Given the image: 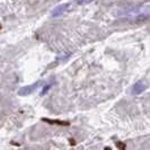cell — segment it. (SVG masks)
<instances>
[{
	"label": "cell",
	"instance_id": "1",
	"mask_svg": "<svg viewBox=\"0 0 150 150\" xmlns=\"http://www.w3.org/2000/svg\"><path fill=\"white\" fill-rule=\"evenodd\" d=\"M119 17L129 22H141L150 18V5L142 7L128 8L119 14Z\"/></svg>",
	"mask_w": 150,
	"mask_h": 150
},
{
	"label": "cell",
	"instance_id": "2",
	"mask_svg": "<svg viewBox=\"0 0 150 150\" xmlns=\"http://www.w3.org/2000/svg\"><path fill=\"white\" fill-rule=\"evenodd\" d=\"M41 83H42V81H41V80H38V81H36V83H33V85L26 86V87H23V88H21V89H19L18 94H19L21 96H27V95L32 94V93L36 89V88H38Z\"/></svg>",
	"mask_w": 150,
	"mask_h": 150
},
{
	"label": "cell",
	"instance_id": "3",
	"mask_svg": "<svg viewBox=\"0 0 150 150\" xmlns=\"http://www.w3.org/2000/svg\"><path fill=\"white\" fill-rule=\"evenodd\" d=\"M42 121L45 122V123H47V124H51V125H59V127H69L70 125L69 121L54 120V119H46V117H43Z\"/></svg>",
	"mask_w": 150,
	"mask_h": 150
},
{
	"label": "cell",
	"instance_id": "4",
	"mask_svg": "<svg viewBox=\"0 0 150 150\" xmlns=\"http://www.w3.org/2000/svg\"><path fill=\"white\" fill-rule=\"evenodd\" d=\"M147 88V83H144L143 80H139L134 83L133 88H132V93L134 95H138V94H141L143 90Z\"/></svg>",
	"mask_w": 150,
	"mask_h": 150
},
{
	"label": "cell",
	"instance_id": "5",
	"mask_svg": "<svg viewBox=\"0 0 150 150\" xmlns=\"http://www.w3.org/2000/svg\"><path fill=\"white\" fill-rule=\"evenodd\" d=\"M68 7H69V5H68V4H64V5L58 6V7H55L52 11H51V15H52V17H58V16L62 15V14L67 10Z\"/></svg>",
	"mask_w": 150,
	"mask_h": 150
},
{
	"label": "cell",
	"instance_id": "6",
	"mask_svg": "<svg viewBox=\"0 0 150 150\" xmlns=\"http://www.w3.org/2000/svg\"><path fill=\"white\" fill-rule=\"evenodd\" d=\"M115 146H116V148H117L119 150H125L127 149V144H125L124 142H122V141H116Z\"/></svg>",
	"mask_w": 150,
	"mask_h": 150
},
{
	"label": "cell",
	"instance_id": "7",
	"mask_svg": "<svg viewBox=\"0 0 150 150\" xmlns=\"http://www.w3.org/2000/svg\"><path fill=\"white\" fill-rule=\"evenodd\" d=\"M94 0H77V4L79 6H83V5H88L90 2H93Z\"/></svg>",
	"mask_w": 150,
	"mask_h": 150
},
{
	"label": "cell",
	"instance_id": "8",
	"mask_svg": "<svg viewBox=\"0 0 150 150\" xmlns=\"http://www.w3.org/2000/svg\"><path fill=\"white\" fill-rule=\"evenodd\" d=\"M51 86H52V83H49V85H46L44 88H43V90L41 91V95H45V94L47 93V90L51 88Z\"/></svg>",
	"mask_w": 150,
	"mask_h": 150
},
{
	"label": "cell",
	"instance_id": "9",
	"mask_svg": "<svg viewBox=\"0 0 150 150\" xmlns=\"http://www.w3.org/2000/svg\"><path fill=\"white\" fill-rule=\"evenodd\" d=\"M70 142H71V144H76V141L74 139H70Z\"/></svg>",
	"mask_w": 150,
	"mask_h": 150
},
{
	"label": "cell",
	"instance_id": "10",
	"mask_svg": "<svg viewBox=\"0 0 150 150\" xmlns=\"http://www.w3.org/2000/svg\"><path fill=\"white\" fill-rule=\"evenodd\" d=\"M104 150H112V149H111L110 147H105V149H104Z\"/></svg>",
	"mask_w": 150,
	"mask_h": 150
}]
</instances>
